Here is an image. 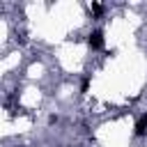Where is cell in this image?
I'll use <instances>...</instances> for the list:
<instances>
[{"label": "cell", "mask_w": 147, "mask_h": 147, "mask_svg": "<svg viewBox=\"0 0 147 147\" xmlns=\"http://www.w3.org/2000/svg\"><path fill=\"white\" fill-rule=\"evenodd\" d=\"M87 44L94 48V51H99V48H103V32L101 30H94L90 37H87Z\"/></svg>", "instance_id": "6da1fadb"}, {"label": "cell", "mask_w": 147, "mask_h": 147, "mask_svg": "<svg viewBox=\"0 0 147 147\" xmlns=\"http://www.w3.org/2000/svg\"><path fill=\"white\" fill-rule=\"evenodd\" d=\"M92 11H94L96 16H101V14H103V5H99V2H92Z\"/></svg>", "instance_id": "3957f363"}, {"label": "cell", "mask_w": 147, "mask_h": 147, "mask_svg": "<svg viewBox=\"0 0 147 147\" xmlns=\"http://www.w3.org/2000/svg\"><path fill=\"white\" fill-rule=\"evenodd\" d=\"M145 133H147V115H142L136 122V136H145Z\"/></svg>", "instance_id": "7a4b0ae2"}]
</instances>
